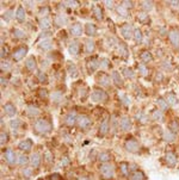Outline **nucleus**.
Instances as JSON below:
<instances>
[{"instance_id":"1","label":"nucleus","mask_w":179,"mask_h":180,"mask_svg":"<svg viewBox=\"0 0 179 180\" xmlns=\"http://www.w3.org/2000/svg\"><path fill=\"white\" fill-rule=\"evenodd\" d=\"M53 129V125L49 120L44 119V118H40L35 122L33 124V130L37 134H48Z\"/></svg>"},{"instance_id":"2","label":"nucleus","mask_w":179,"mask_h":180,"mask_svg":"<svg viewBox=\"0 0 179 180\" xmlns=\"http://www.w3.org/2000/svg\"><path fill=\"white\" fill-rule=\"evenodd\" d=\"M107 98V94L104 90L102 88H96L93 90V92L91 93V99L96 103H102V101H105Z\"/></svg>"},{"instance_id":"3","label":"nucleus","mask_w":179,"mask_h":180,"mask_svg":"<svg viewBox=\"0 0 179 180\" xmlns=\"http://www.w3.org/2000/svg\"><path fill=\"white\" fill-rule=\"evenodd\" d=\"M100 172H102L104 178L111 179V178H113V174H115V168L110 163H104L100 166Z\"/></svg>"},{"instance_id":"4","label":"nucleus","mask_w":179,"mask_h":180,"mask_svg":"<svg viewBox=\"0 0 179 180\" xmlns=\"http://www.w3.org/2000/svg\"><path fill=\"white\" fill-rule=\"evenodd\" d=\"M77 124L81 130H86L91 127V119L85 116V114H80L78 116V120H77Z\"/></svg>"},{"instance_id":"5","label":"nucleus","mask_w":179,"mask_h":180,"mask_svg":"<svg viewBox=\"0 0 179 180\" xmlns=\"http://www.w3.org/2000/svg\"><path fill=\"white\" fill-rule=\"evenodd\" d=\"M119 31H121L122 36H123L126 40H129V38L133 36V33H134L133 27H132L130 24H128V23H124L123 25H121V27H119Z\"/></svg>"},{"instance_id":"6","label":"nucleus","mask_w":179,"mask_h":180,"mask_svg":"<svg viewBox=\"0 0 179 180\" xmlns=\"http://www.w3.org/2000/svg\"><path fill=\"white\" fill-rule=\"evenodd\" d=\"M96 80H97V82L99 84L100 86H104V87L110 86V76L106 73H104V72H100V73L97 74Z\"/></svg>"},{"instance_id":"7","label":"nucleus","mask_w":179,"mask_h":180,"mask_svg":"<svg viewBox=\"0 0 179 180\" xmlns=\"http://www.w3.org/2000/svg\"><path fill=\"white\" fill-rule=\"evenodd\" d=\"M27 53V48L25 46H22V47L17 48L13 51V60L14 61H20L24 59V56Z\"/></svg>"},{"instance_id":"8","label":"nucleus","mask_w":179,"mask_h":180,"mask_svg":"<svg viewBox=\"0 0 179 180\" xmlns=\"http://www.w3.org/2000/svg\"><path fill=\"white\" fill-rule=\"evenodd\" d=\"M126 148L127 150H129V152H132V153H136L140 148L139 142L136 140H134V139H130V140H128L126 142Z\"/></svg>"},{"instance_id":"9","label":"nucleus","mask_w":179,"mask_h":180,"mask_svg":"<svg viewBox=\"0 0 179 180\" xmlns=\"http://www.w3.org/2000/svg\"><path fill=\"white\" fill-rule=\"evenodd\" d=\"M86 67H87V72H88V73L90 74L94 73L96 69H98V67H99V61L97 60V59H90V60L87 61Z\"/></svg>"},{"instance_id":"10","label":"nucleus","mask_w":179,"mask_h":180,"mask_svg":"<svg viewBox=\"0 0 179 180\" xmlns=\"http://www.w3.org/2000/svg\"><path fill=\"white\" fill-rule=\"evenodd\" d=\"M168 40L174 47H179V31L177 30H171L168 32Z\"/></svg>"},{"instance_id":"11","label":"nucleus","mask_w":179,"mask_h":180,"mask_svg":"<svg viewBox=\"0 0 179 180\" xmlns=\"http://www.w3.org/2000/svg\"><path fill=\"white\" fill-rule=\"evenodd\" d=\"M77 120H78V116L77 114L72 111V112H69V114L66 116V118H65V123H66L68 127H73L74 124L77 123Z\"/></svg>"},{"instance_id":"12","label":"nucleus","mask_w":179,"mask_h":180,"mask_svg":"<svg viewBox=\"0 0 179 180\" xmlns=\"http://www.w3.org/2000/svg\"><path fill=\"white\" fill-rule=\"evenodd\" d=\"M69 32L71 35H73V36H80L81 33H82V27H81V24L79 23H74L72 24L71 27H69Z\"/></svg>"},{"instance_id":"13","label":"nucleus","mask_w":179,"mask_h":180,"mask_svg":"<svg viewBox=\"0 0 179 180\" xmlns=\"http://www.w3.org/2000/svg\"><path fill=\"white\" fill-rule=\"evenodd\" d=\"M5 159L10 165H14V162L17 161V156L12 149H6L5 150Z\"/></svg>"},{"instance_id":"14","label":"nucleus","mask_w":179,"mask_h":180,"mask_svg":"<svg viewBox=\"0 0 179 180\" xmlns=\"http://www.w3.org/2000/svg\"><path fill=\"white\" fill-rule=\"evenodd\" d=\"M4 111H5V114L8 116V117H13L16 112H17V110H16V106H14L12 103H6L5 105H4Z\"/></svg>"},{"instance_id":"15","label":"nucleus","mask_w":179,"mask_h":180,"mask_svg":"<svg viewBox=\"0 0 179 180\" xmlns=\"http://www.w3.org/2000/svg\"><path fill=\"white\" fill-rule=\"evenodd\" d=\"M25 67L30 72H35L37 69V62H36V59L33 56H30L27 61H25Z\"/></svg>"},{"instance_id":"16","label":"nucleus","mask_w":179,"mask_h":180,"mask_svg":"<svg viewBox=\"0 0 179 180\" xmlns=\"http://www.w3.org/2000/svg\"><path fill=\"white\" fill-rule=\"evenodd\" d=\"M166 163L168 165V166L173 167L176 163H177V155L173 153V152H168V153L166 154Z\"/></svg>"},{"instance_id":"17","label":"nucleus","mask_w":179,"mask_h":180,"mask_svg":"<svg viewBox=\"0 0 179 180\" xmlns=\"http://www.w3.org/2000/svg\"><path fill=\"white\" fill-rule=\"evenodd\" d=\"M38 47H40L41 49H43V50H50V49L53 48V42H52L50 38H44L43 41L40 42Z\"/></svg>"},{"instance_id":"18","label":"nucleus","mask_w":179,"mask_h":180,"mask_svg":"<svg viewBox=\"0 0 179 180\" xmlns=\"http://www.w3.org/2000/svg\"><path fill=\"white\" fill-rule=\"evenodd\" d=\"M68 51H69L71 55H78L80 51V44L78 42H72L68 46Z\"/></svg>"},{"instance_id":"19","label":"nucleus","mask_w":179,"mask_h":180,"mask_svg":"<svg viewBox=\"0 0 179 180\" xmlns=\"http://www.w3.org/2000/svg\"><path fill=\"white\" fill-rule=\"evenodd\" d=\"M31 147H32V141L29 140V139H27V140L22 141V142L19 143V149H20V150H24V152L30 150Z\"/></svg>"},{"instance_id":"20","label":"nucleus","mask_w":179,"mask_h":180,"mask_svg":"<svg viewBox=\"0 0 179 180\" xmlns=\"http://www.w3.org/2000/svg\"><path fill=\"white\" fill-rule=\"evenodd\" d=\"M119 124H121V128L123 130H129L132 128V122L129 119V117H122L119 120Z\"/></svg>"},{"instance_id":"21","label":"nucleus","mask_w":179,"mask_h":180,"mask_svg":"<svg viewBox=\"0 0 179 180\" xmlns=\"http://www.w3.org/2000/svg\"><path fill=\"white\" fill-rule=\"evenodd\" d=\"M109 131V119L105 118V119H103V122L100 123V128H99V134L102 136H104L106 135Z\"/></svg>"},{"instance_id":"22","label":"nucleus","mask_w":179,"mask_h":180,"mask_svg":"<svg viewBox=\"0 0 179 180\" xmlns=\"http://www.w3.org/2000/svg\"><path fill=\"white\" fill-rule=\"evenodd\" d=\"M16 19L18 20V22H24L25 19V10H24V7L23 6H19L17 8V11H16Z\"/></svg>"},{"instance_id":"23","label":"nucleus","mask_w":179,"mask_h":180,"mask_svg":"<svg viewBox=\"0 0 179 180\" xmlns=\"http://www.w3.org/2000/svg\"><path fill=\"white\" fill-rule=\"evenodd\" d=\"M85 31L88 36H94L96 32H97V27L92 24V23H87L86 25H85Z\"/></svg>"},{"instance_id":"24","label":"nucleus","mask_w":179,"mask_h":180,"mask_svg":"<svg viewBox=\"0 0 179 180\" xmlns=\"http://www.w3.org/2000/svg\"><path fill=\"white\" fill-rule=\"evenodd\" d=\"M111 76H112V80L115 82V85L116 86H122L123 85V80H122V78H121V75H119L118 72H116V71H113L112 74H111Z\"/></svg>"},{"instance_id":"25","label":"nucleus","mask_w":179,"mask_h":180,"mask_svg":"<svg viewBox=\"0 0 179 180\" xmlns=\"http://www.w3.org/2000/svg\"><path fill=\"white\" fill-rule=\"evenodd\" d=\"M30 163H31V166H32L33 168H37L41 163L40 155H38V154H32L31 158H30Z\"/></svg>"},{"instance_id":"26","label":"nucleus","mask_w":179,"mask_h":180,"mask_svg":"<svg viewBox=\"0 0 179 180\" xmlns=\"http://www.w3.org/2000/svg\"><path fill=\"white\" fill-rule=\"evenodd\" d=\"M140 59L143 61V62H151V61L153 60V56L148 50H143V51H141V54H140Z\"/></svg>"},{"instance_id":"27","label":"nucleus","mask_w":179,"mask_h":180,"mask_svg":"<svg viewBox=\"0 0 179 180\" xmlns=\"http://www.w3.org/2000/svg\"><path fill=\"white\" fill-rule=\"evenodd\" d=\"M92 10H93V16L96 17V19H98V20L103 19V10L100 8V6L94 5Z\"/></svg>"},{"instance_id":"28","label":"nucleus","mask_w":179,"mask_h":180,"mask_svg":"<svg viewBox=\"0 0 179 180\" xmlns=\"http://www.w3.org/2000/svg\"><path fill=\"white\" fill-rule=\"evenodd\" d=\"M166 101L168 103V105H176L177 103H178V99H177V97H176V94L174 93H167L166 94Z\"/></svg>"},{"instance_id":"29","label":"nucleus","mask_w":179,"mask_h":180,"mask_svg":"<svg viewBox=\"0 0 179 180\" xmlns=\"http://www.w3.org/2000/svg\"><path fill=\"white\" fill-rule=\"evenodd\" d=\"M84 48H85V51L86 53H92L93 50H94V48H96V44H94V42L91 40H87L86 42H85V46H84Z\"/></svg>"},{"instance_id":"30","label":"nucleus","mask_w":179,"mask_h":180,"mask_svg":"<svg viewBox=\"0 0 179 180\" xmlns=\"http://www.w3.org/2000/svg\"><path fill=\"white\" fill-rule=\"evenodd\" d=\"M111 159V155L110 153H107V152H102V153L98 155V160L100 162H104V163H107V161Z\"/></svg>"},{"instance_id":"31","label":"nucleus","mask_w":179,"mask_h":180,"mask_svg":"<svg viewBox=\"0 0 179 180\" xmlns=\"http://www.w3.org/2000/svg\"><path fill=\"white\" fill-rule=\"evenodd\" d=\"M170 130H171L173 134L179 133V120L173 119L170 122Z\"/></svg>"},{"instance_id":"32","label":"nucleus","mask_w":179,"mask_h":180,"mask_svg":"<svg viewBox=\"0 0 179 180\" xmlns=\"http://www.w3.org/2000/svg\"><path fill=\"white\" fill-rule=\"evenodd\" d=\"M130 180H145V174L141 171H135L130 175Z\"/></svg>"},{"instance_id":"33","label":"nucleus","mask_w":179,"mask_h":180,"mask_svg":"<svg viewBox=\"0 0 179 180\" xmlns=\"http://www.w3.org/2000/svg\"><path fill=\"white\" fill-rule=\"evenodd\" d=\"M119 171H121V173L123 174L124 177H127V175L129 174V165L126 163V162H122V163L119 165Z\"/></svg>"},{"instance_id":"34","label":"nucleus","mask_w":179,"mask_h":180,"mask_svg":"<svg viewBox=\"0 0 179 180\" xmlns=\"http://www.w3.org/2000/svg\"><path fill=\"white\" fill-rule=\"evenodd\" d=\"M134 40L136 41L137 43H140V42H142V38H143V36H142V32H141V30H139V29H135L134 30Z\"/></svg>"},{"instance_id":"35","label":"nucleus","mask_w":179,"mask_h":180,"mask_svg":"<svg viewBox=\"0 0 179 180\" xmlns=\"http://www.w3.org/2000/svg\"><path fill=\"white\" fill-rule=\"evenodd\" d=\"M157 104H158V106H159L161 110H167V109H168V103H167L166 99H164V98H160V99L157 100Z\"/></svg>"},{"instance_id":"36","label":"nucleus","mask_w":179,"mask_h":180,"mask_svg":"<svg viewBox=\"0 0 179 180\" xmlns=\"http://www.w3.org/2000/svg\"><path fill=\"white\" fill-rule=\"evenodd\" d=\"M12 35H13L14 38H24L25 37V32L23 30H19V29H13Z\"/></svg>"},{"instance_id":"37","label":"nucleus","mask_w":179,"mask_h":180,"mask_svg":"<svg viewBox=\"0 0 179 180\" xmlns=\"http://www.w3.org/2000/svg\"><path fill=\"white\" fill-rule=\"evenodd\" d=\"M27 114L30 117H33V116H37V114H40V111H38V109L35 106H29L27 107Z\"/></svg>"},{"instance_id":"38","label":"nucleus","mask_w":179,"mask_h":180,"mask_svg":"<svg viewBox=\"0 0 179 180\" xmlns=\"http://www.w3.org/2000/svg\"><path fill=\"white\" fill-rule=\"evenodd\" d=\"M40 25L43 30H47V29L50 27V20L48 19V18H43V19L40 22Z\"/></svg>"},{"instance_id":"39","label":"nucleus","mask_w":179,"mask_h":180,"mask_svg":"<svg viewBox=\"0 0 179 180\" xmlns=\"http://www.w3.org/2000/svg\"><path fill=\"white\" fill-rule=\"evenodd\" d=\"M164 139L167 142H172V141H174L176 137H174V134L172 131H166V133H164Z\"/></svg>"},{"instance_id":"40","label":"nucleus","mask_w":179,"mask_h":180,"mask_svg":"<svg viewBox=\"0 0 179 180\" xmlns=\"http://www.w3.org/2000/svg\"><path fill=\"white\" fill-rule=\"evenodd\" d=\"M141 6L143 7L145 11L148 12V11H151L153 8V2L152 1H142V2H141Z\"/></svg>"},{"instance_id":"41","label":"nucleus","mask_w":179,"mask_h":180,"mask_svg":"<svg viewBox=\"0 0 179 180\" xmlns=\"http://www.w3.org/2000/svg\"><path fill=\"white\" fill-rule=\"evenodd\" d=\"M117 13H118L119 16H122V17H127V16H128V10H127L123 5H119V6L117 7Z\"/></svg>"},{"instance_id":"42","label":"nucleus","mask_w":179,"mask_h":180,"mask_svg":"<svg viewBox=\"0 0 179 180\" xmlns=\"http://www.w3.org/2000/svg\"><path fill=\"white\" fill-rule=\"evenodd\" d=\"M54 20H55V23H56L57 25H63V24L66 23V18H65L62 14H57Z\"/></svg>"},{"instance_id":"43","label":"nucleus","mask_w":179,"mask_h":180,"mask_svg":"<svg viewBox=\"0 0 179 180\" xmlns=\"http://www.w3.org/2000/svg\"><path fill=\"white\" fill-rule=\"evenodd\" d=\"M17 161H18V163H19V165L24 166V165H27V162H29V159H27V155H18V159H17Z\"/></svg>"},{"instance_id":"44","label":"nucleus","mask_w":179,"mask_h":180,"mask_svg":"<svg viewBox=\"0 0 179 180\" xmlns=\"http://www.w3.org/2000/svg\"><path fill=\"white\" fill-rule=\"evenodd\" d=\"M0 67H1V71H2V72H8V71L11 69V63H8L7 61H1Z\"/></svg>"},{"instance_id":"45","label":"nucleus","mask_w":179,"mask_h":180,"mask_svg":"<svg viewBox=\"0 0 179 180\" xmlns=\"http://www.w3.org/2000/svg\"><path fill=\"white\" fill-rule=\"evenodd\" d=\"M38 95H40V98H42V99H47V98L49 97V93H48L47 88H40V90H38Z\"/></svg>"},{"instance_id":"46","label":"nucleus","mask_w":179,"mask_h":180,"mask_svg":"<svg viewBox=\"0 0 179 180\" xmlns=\"http://www.w3.org/2000/svg\"><path fill=\"white\" fill-rule=\"evenodd\" d=\"M152 117L154 118V119L161 120V119H162V112H161L160 110H155V111H153Z\"/></svg>"},{"instance_id":"47","label":"nucleus","mask_w":179,"mask_h":180,"mask_svg":"<svg viewBox=\"0 0 179 180\" xmlns=\"http://www.w3.org/2000/svg\"><path fill=\"white\" fill-rule=\"evenodd\" d=\"M7 140H8L7 134L4 133V131H1V134H0V143H1V146H4V144L7 142Z\"/></svg>"},{"instance_id":"48","label":"nucleus","mask_w":179,"mask_h":180,"mask_svg":"<svg viewBox=\"0 0 179 180\" xmlns=\"http://www.w3.org/2000/svg\"><path fill=\"white\" fill-rule=\"evenodd\" d=\"M123 74L126 75L127 78H134V71L130 68H124L123 69Z\"/></svg>"},{"instance_id":"49","label":"nucleus","mask_w":179,"mask_h":180,"mask_svg":"<svg viewBox=\"0 0 179 180\" xmlns=\"http://www.w3.org/2000/svg\"><path fill=\"white\" fill-rule=\"evenodd\" d=\"M22 174H23L25 178H30L31 174H32V169H31V168H24L23 172H22Z\"/></svg>"},{"instance_id":"50","label":"nucleus","mask_w":179,"mask_h":180,"mask_svg":"<svg viewBox=\"0 0 179 180\" xmlns=\"http://www.w3.org/2000/svg\"><path fill=\"white\" fill-rule=\"evenodd\" d=\"M47 74L46 73H43V72H40L38 73V80H40V82H44L46 84L47 82Z\"/></svg>"},{"instance_id":"51","label":"nucleus","mask_w":179,"mask_h":180,"mask_svg":"<svg viewBox=\"0 0 179 180\" xmlns=\"http://www.w3.org/2000/svg\"><path fill=\"white\" fill-rule=\"evenodd\" d=\"M20 125V120L19 119H12L11 120V128L12 129H17V128H19Z\"/></svg>"},{"instance_id":"52","label":"nucleus","mask_w":179,"mask_h":180,"mask_svg":"<svg viewBox=\"0 0 179 180\" xmlns=\"http://www.w3.org/2000/svg\"><path fill=\"white\" fill-rule=\"evenodd\" d=\"M139 72L142 75H146L147 73H148V69H147V67L145 66V65H139Z\"/></svg>"},{"instance_id":"53","label":"nucleus","mask_w":179,"mask_h":180,"mask_svg":"<svg viewBox=\"0 0 179 180\" xmlns=\"http://www.w3.org/2000/svg\"><path fill=\"white\" fill-rule=\"evenodd\" d=\"M122 5L126 7L127 10H128V7H129V8H132V7L134 6V1H123V2H122Z\"/></svg>"},{"instance_id":"54","label":"nucleus","mask_w":179,"mask_h":180,"mask_svg":"<svg viewBox=\"0 0 179 180\" xmlns=\"http://www.w3.org/2000/svg\"><path fill=\"white\" fill-rule=\"evenodd\" d=\"M69 73L72 76H77V71H75V66L74 65H69Z\"/></svg>"},{"instance_id":"55","label":"nucleus","mask_w":179,"mask_h":180,"mask_svg":"<svg viewBox=\"0 0 179 180\" xmlns=\"http://www.w3.org/2000/svg\"><path fill=\"white\" fill-rule=\"evenodd\" d=\"M63 2H65V5H67V6H72V7L78 6V1H63Z\"/></svg>"},{"instance_id":"56","label":"nucleus","mask_w":179,"mask_h":180,"mask_svg":"<svg viewBox=\"0 0 179 180\" xmlns=\"http://www.w3.org/2000/svg\"><path fill=\"white\" fill-rule=\"evenodd\" d=\"M61 98H62V94H61V93H57V92H56V93L53 94V100H54V101H59Z\"/></svg>"},{"instance_id":"57","label":"nucleus","mask_w":179,"mask_h":180,"mask_svg":"<svg viewBox=\"0 0 179 180\" xmlns=\"http://www.w3.org/2000/svg\"><path fill=\"white\" fill-rule=\"evenodd\" d=\"M104 4H105L106 7H109V8H111V7H113V1H104Z\"/></svg>"},{"instance_id":"58","label":"nucleus","mask_w":179,"mask_h":180,"mask_svg":"<svg viewBox=\"0 0 179 180\" xmlns=\"http://www.w3.org/2000/svg\"><path fill=\"white\" fill-rule=\"evenodd\" d=\"M6 54H7L6 49H4V48H2V49H1V59H2V60H4V57L6 56Z\"/></svg>"},{"instance_id":"59","label":"nucleus","mask_w":179,"mask_h":180,"mask_svg":"<svg viewBox=\"0 0 179 180\" xmlns=\"http://www.w3.org/2000/svg\"><path fill=\"white\" fill-rule=\"evenodd\" d=\"M59 179H60L59 174H54L53 177H50V180H59Z\"/></svg>"},{"instance_id":"60","label":"nucleus","mask_w":179,"mask_h":180,"mask_svg":"<svg viewBox=\"0 0 179 180\" xmlns=\"http://www.w3.org/2000/svg\"><path fill=\"white\" fill-rule=\"evenodd\" d=\"M4 85H6V79L4 76H1V86H4Z\"/></svg>"},{"instance_id":"61","label":"nucleus","mask_w":179,"mask_h":180,"mask_svg":"<svg viewBox=\"0 0 179 180\" xmlns=\"http://www.w3.org/2000/svg\"><path fill=\"white\" fill-rule=\"evenodd\" d=\"M79 180H90V179H88V178H86V177H81Z\"/></svg>"},{"instance_id":"62","label":"nucleus","mask_w":179,"mask_h":180,"mask_svg":"<svg viewBox=\"0 0 179 180\" xmlns=\"http://www.w3.org/2000/svg\"><path fill=\"white\" fill-rule=\"evenodd\" d=\"M67 162H68V160H67V159H65L63 161H61V163H67Z\"/></svg>"},{"instance_id":"63","label":"nucleus","mask_w":179,"mask_h":180,"mask_svg":"<svg viewBox=\"0 0 179 180\" xmlns=\"http://www.w3.org/2000/svg\"><path fill=\"white\" fill-rule=\"evenodd\" d=\"M178 7H179V6H178Z\"/></svg>"}]
</instances>
